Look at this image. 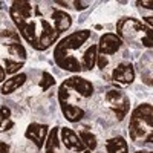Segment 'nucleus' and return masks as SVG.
Wrapping results in <instances>:
<instances>
[{
    "mask_svg": "<svg viewBox=\"0 0 153 153\" xmlns=\"http://www.w3.org/2000/svg\"><path fill=\"white\" fill-rule=\"evenodd\" d=\"M112 80L113 83H118V84H132L135 81V68L132 63H120V65L113 69L112 72Z\"/></svg>",
    "mask_w": 153,
    "mask_h": 153,
    "instance_id": "nucleus-10",
    "label": "nucleus"
},
{
    "mask_svg": "<svg viewBox=\"0 0 153 153\" xmlns=\"http://www.w3.org/2000/svg\"><path fill=\"white\" fill-rule=\"evenodd\" d=\"M0 153H11V147H9V144H6V143H0Z\"/></svg>",
    "mask_w": 153,
    "mask_h": 153,
    "instance_id": "nucleus-26",
    "label": "nucleus"
},
{
    "mask_svg": "<svg viewBox=\"0 0 153 153\" xmlns=\"http://www.w3.org/2000/svg\"><path fill=\"white\" fill-rule=\"evenodd\" d=\"M107 153H129V144L123 136H112L106 141Z\"/></svg>",
    "mask_w": 153,
    "mask_h": 153,
    "instance_id": "nucleus-16",
    "label": "nucleus"
},
{
    "mask_svg": "<svg viewBox=\"0 0 153 153\" xmlns=\"http://www.w3.org/2000/svg\"><path fill=\"white\" fill-rule=\"evenodd\" d=\"M153 107L150 103H143L132 110L129 121V136L138 146H150L153 143Z\"/></svg>",
    "mask_w": 153,
    "mask_h": 153,
    "instance_id": "nucleus-3",
    "label": "nucleus"
},
{
    "mask_svg": "<svg viewBox=\"0 0 153 153\" xmlns=\"http://www.w3.org/2000/svg\"><path fill=\"white\" fill-rule=\"evenodd\" d=\"M106 65H109V60L104 57V55H98V60H97V66L100 69H104Z\"/></svg>",
    "mask_w": 153,
    "mask_h": 153,
    "instance_id": "nucleus-23",
    "label": "nucleus"
},
{
    "mask_svg": "<svg viewBox=\"0 0 153 153\" xmlns=\"http://www.w3.org/2000/svg\"><path fill=\"white\" fill-rule=\"evenodd\" d=\"M8 51H9V54L11 55H16L17 58H22V61L26 60L28 54H26V49H25V46L20 43V42H9L8 45Z\"/></svg>",
    "mask_w": 153,
    "mask_h": 153,
    "instance_id": "nucleus-20",
    "label": "nucleus"
},
{
    "mask_svg": "<svg viewBox=\"0 0 153 153\" xmlns=\"http://www.w3.org/2000/svg\"><path fill=\"white\" fill-rule=\"evenodd\" d=\"M6 80V74H5V69H3V66L0 65V83H3Z\"/></svg>",
    "mask_w": 153,
    "mask_h": 153,
    "instance_id": "nucleus-27",
    "label": "nucleus"
},
{
    "mask_svg": "<svg viewBox=\"0 0 153 153\" xmlns=\"http://www.w3.org/2000/svg\"><path fill=\"white\" fill-rule=\"evenodd\" d=\"M11 109L6 107V106H2L0 107V133L3 132H8L9 129L14 127V121L11 120Z\"/></svg>",
    "mask_w": 153,
    "mask_h": 153,
    "instance_id": "nucleus-17",
    "label": "nucleus"
},
{
    "mask_svg": "<svg viewBox=\"0 0 153 153\" xmlns=\"http://www.w3.org/2000/svg\"><path fill=\"white\" fill-rule=\"evenodd\" d=\"M71 94H72L71 89L65 83H61L58 86V94H57L58 95V104H60L63 117H65L69 123H78L80 120L84 118L86 113L80 106L71 103Z\"/></svg>",
    "mask_w": 153,
    "mask_h": 153,
    "instance_id": "nucleus-5",
    "label": "nucleus"
},
{
    "mask_svg": "<svg viewBox=\"0 0 153 153\" xmlns=\"http://www.w3.org/2000/svg\"><path fill=\"white\" fill-rule=\"evenodd\" d=\"M60 141L65 146L68 150L76 152V153H83L86 149L81 144L78 135H76L75 130H72L71 127H61L60 129Z\"/></svg>",
    "mask_w": 153,
    "mask_h": 153,
    "instance_id": "nucleus-11",
    "label": "nucleus"
},
{
    "mask_svg": "<svg viewBox=\"0 0 153 153\" xmlns=\"http://www.w3.org/2000/svg\"><path fill=\"white\" fill-rule=\"evenodd\" d=\"M78 138H80L81 144L84 146V149L89 150V152H94V150L97 149V146H98V139H97V136H95L92 132L81 130L80 135H78Z\"/></svg>",
    "mask_w": 153,
    "mask_h": 153,
    "instance_id": "nucleus-18",
    "label": "nucleus"
},
{
    "mask_svg": "<svg viewBox=\"0 0 153 153\" xmlns=\"http://www.w3.org/2000/svg\"><path fill=\"white\" fill-rule=\"evenodd\" d=\"M3 69H5V74H8V75H16V74H19V71L25 66V61H14L12 58H5V61H3Z\"/></svg>",
    "mask_w": 153,
    "mask_h": 153,
    "instance_id": "nucleus-19",
    "label": "nucleus"
},
{
    "mask_svg": "<svg viewBox=\"0 0 153 153\" xmlns=\"http://www.w3.org/2000/svg\"><path fill=\"white\" fill-rule=\"evenodd\" d=\"M136 5L139 6V8H147V9H153V2L152 0H147V2H136Z\"/></svg>",
    "mask_w": 153,
    "mask_h": 153,
    "instance_id": "nucleus-24",
    "label": "nucleus"
},
{
    "mask_svg": "<svg viewBox=\"0 0 153 153\" xmlns=\"http://www.w3.org/2000/svg\"><path fill=\"white\" fill-rule=\"evenodd\" d=\"M117 35L121 40H129V42H136L139 38V42L144 48H152V29L147 28L143 22H139L135 17H123L117 23Z\"/></svg>",
    "mask_w": 153,
    "mask_h": 153,
    "instance_id": "nucleus-4",
    "label": "nucleus"
},
{
    "mask_svg": "<svg viewBox=\"0 0 153 153\" xmlns=\"http://www.w3.org/2000/svg\"><path fill=\"white\" fill-rule=\"evenodd\" d=\"M51 19H52L54 22V29L55 32L60 35L63 32H66L71 29L72 26V17L69 12L66 11H63V9H52V12H51Z\"/></svg>",
    "mask_w": 153,
    "mask_h": 153,
    "instance_id": "nucleus-12",
    "label": "nucleus"
},
{
    "mask_svg": "<svg viewBox=\"0 0 153 153\" xmlns=\"http://www.w3.org/2000/svg\"><path fill=\"white\" fill-rule=\"evenodd\" d=\"M55 84V78L49 72H42V78L38 81V86L42 87V91H48Z\"/></svg>",
    "mask_w": 153,
    "mask_h": 153,
    "instance_id": "nucleus-21",
    "label": "nucleus"
},
{
    "mask_svg": "<svg viewBox=\"0 0 153 153\" xmlns=\"http://www.w3.org/2000/svg\"><path fill=\"white\" fill-rule=\"evenodd\" d=\"M106 100L118 121H123L127 117V113L130 112V100L120 89H109L106 94Z\"/></svg>",
    "mask_w": 153,
    "mask_h": 153,
    "instance_id": "nucleus-6",
    "label": "nucleus"
},
{
    "mask_svg": "<svg viewBox=\"0 0 153 153\" xmlns=\"http://www.w3.org/2000/svg\"><path fill=\"white\" fill-rule=\"evenodd\" d=\"M60 146H61V141H60V127L55 126L52 129H49V133H48V138L45 141V153H60Z\"/></svg>",
    "mask_w": 153,
    "mask_h": 153,
    "instance_id": "nucleus-15",
    "label": "nucleus"
},
{
    "mask_svg": "<svg viewBox=\"0 0 153 153\" xmlns=\"http://www.w3.org/2000/svg\"><path fill=\"white\" fill-rule=\"evenodd\" d=\"M9 16L14 22L19 34L35 51H46L55 45L58 34L52 23L48 22L38 5L31 2L16 0L9 6Z\"/></svg>",
    "mask_w": 153,
    "mask_h": 153,
    "instance_id": "nucleus-1",
    "label": "nucleus"
},
{
    "mask_svg": "<svg viewBox=\"0 0 153 153\" xmlns=\"http://www.w3.org/2000/svg\"><path fill=\"white\" fill-rule=\"evenodd\" d=\"M135 153H152L150 150H136Z\"/></svg>",
    "mask_w": 153,
    "mask_h": 153,
    "instance_id": "nucleus-28",
    "label": "nucleus"
},
{
    "mask_svg": "<svg viewBox=\"0 0 153 153\" xmlns=\"http://www.w3.org/2000/svg\"><path fill=\"white\" fill-rule=\"evenodd\" d=\"M91 29H78L61 38L54 48L55 65L66 72H81V63L74 55V52L80 51V48L91 38Z\"/></svg>",
    "mask_w": 153,
    "mask_h": 153,
    "instance_id": "nucleus-2",
    "label": "nucleus"
},
{
    "mask_svg": "<svg viewBox=\"0 0 153 153\" xmlns=\"http://www.w3.org/2000/svg\"><path fill=\"white\" fill-rule=\"evenodd\" d=\"M143 25H146L147 28H150V29H152V26H153V17H152V16L143 17Z\"/></svg>",
    "mask_w": 153,
    "mask_h": 153,
    "instance_id": "nucleus-25",
    "label": "nucleus"
},
{
    "mask_svg": "<svg viewBox=\"0 0 153 153\" xmlns=\"http://www.w3.org/2000/svg\"><path fill=\"white\" fill-rule=\"evenodd\" d=\"M123 45H124V42L115 32H106L100 37V42L97 45L98 46V54L104 55V57L113 55L123 48Z\"/></svg>",
    "mask_w": 153,
    "mask_h": 153,
    "instance_id": "nucleus-7",
    "label": "nucleus"
},
{
    "mask_svg": "<svg viewBox=\"0 0 153 153\" xmlns=\"http://www.w3.org/2000/svg\"><path fill=\"white\" fill-rule=\"evenodd\" d=\"M76 11H83V9H86L87 6H89V2H81V0H74V2L71 3Z\"/></svg>",
    "mask_w": 153,
    "mask_h": 153,
    "instance_id": "nucleus-22",
    "label": "nucleus"
},
{
    "mask_svg": "<svg viewBox=\"0 0 153 153\" xmlns=\"http://www.w3.org/2000/svg\"><path fill=\"white\" fill-rule=\"evenodd\" d=\"M28 80V75L25 72H19L16 75L9 76L8 80H5L2 83V87H0V92H2V95H11L14 94L16 91H19V89L26 83Z\"/></svg>",
    "mask_w": 153,
    "mask_h": 153,
    "instance_id": "nucleus-13",
    "label": "nucleus"
},
{
    "mask_svg": "<svg viewBox=\"0 0 153 153\" xmlns=\"http://www.w3.org/2000/svg\"><path fill=\"white\" fill-rule=\"evenodd\" d=\"M63 83H65L72 92H76L83 98H91L94 95V92H95L94 84L89 80L80 76V75H72V76H69V78H66Z\"/></svg>",
    "mask_w": 153,
    "mask_h": 153,
    "instance_id": "nucleus-9",
    "label": "nucleus"
},
{
    "mask_svg": "<svg viewBox=\"0 0 153 153\" xmlns=\"http://www.w3.org/2000/svg\"><path fill=\"white\" fill-rule=\"evenodd\" d=\"M49 133V126L48 124H42V123H31L26 130H25V138L29 139L31 143L35 144V147L38 150H42L45 146V141Z\"/></svg>",
    "mask_w": 153,
    "mask_h": 153,
    "instance_id": "nucleus-8",
    "label": "nucleus"
},
{
    "mask_svg": "<svg viewBox=\"0 0 153 153\" xmlns=\"http://www.w3.org/2000/svg\"><path fill=\"white\" fill-rule=\"evenodd\" d=\"M98 46L97 45H92V46H89L83 55H81V71H92L95 66H97V60H98Z\"/></svg>",
    "mask_w": 153,
    "mask_h": 153,
    "instance_id": "nucleus-14",
    "label": "nucleus"
},
{
    "mask_svg": "<svg viewBox=\"0 0 153 153\" xmlns=\"http://www.w3.org/2000/svg\"><path fill=\"white\" fill-rule=\"evenodd\" d=\"M83 153H92V152H89V150H84V152H83Z\"/></svg>",
    "mask_w": 153,
    "mask_h": 153,
    "instance_id": "nucleus-29",
    "label": "nucleus"
},
{
    "mask_svg": "<svg viewBox=\"0 0 153 153\" xmlns=\"http://www.w3.org/2000/svg\"><path fill=\"white\" fill-rule=\"evenodd\" d=\"M0 6H2V2H0Z\"/></svg>",
    "mask_w": 153,
    "mask_h": 153,
    "instance_id": "nucleus-30",
    "label": "nucleus"
}]
</instances>
